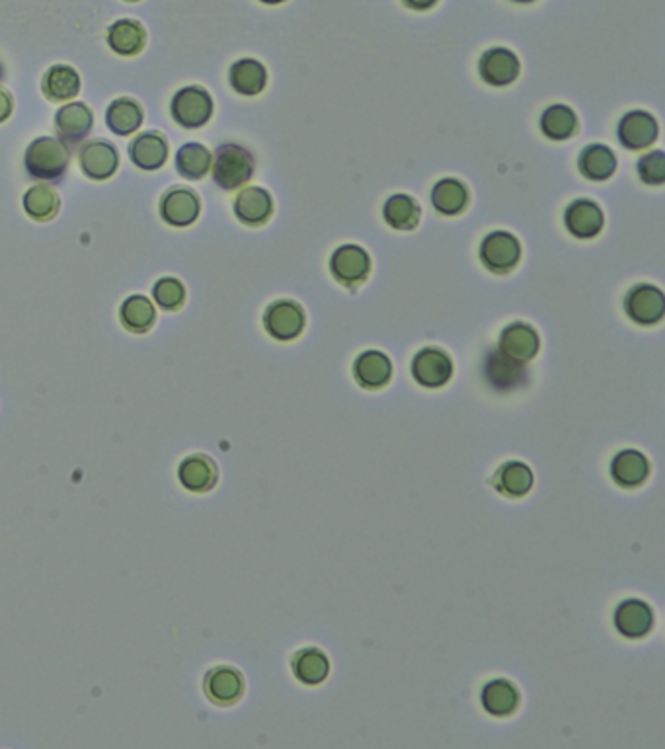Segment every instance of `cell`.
I'll list each match as a JSON object with an SVG mask.
<instances>
[{"mask_svg":"<svg viewBox=\"0 0 665 749\" xmlns=\"http://www.w3.org/2000/svg\"><path fill=\"white\" fill-rule=\"evenodd\" d=\"M484 375H486V379L490 381L492 387H496L500 391H509V389H515L517 385H521L525 381L527 373L523 369V363L511 359L502 352H494V354L488 355V359H486Z\"/></svg>","mask_w":665,"mask_h":749,"instance_id":"cell-25","label":"cell"},{"mask_svg":"<svg viewBox=\"0 0 665 749\" xmlns=\"http://www.w3.org/2000/svg\"><path fill=\"white\" fill-rule=\"evenodd\" d=\"M478 69H480V77L486 80L488 84L506 86V84H511L513 80L517 79L519 61L509 49L494 47V49H488L482 55V59L478 63Z\"/></svg>","mask_w":665,"mask_h":749,"instance_id":"cell-17","label":"cell"},{"mask_svg":"<svg viewBox=\"0 0 665 749\" xmlns=\"http://www.w3.org/2000/svg\"><path fill=\"white\" fill-rule=\"evenodd\" d=\"M260 2H264V4H279V2H283V0H260Z\"/></svg>","mask_w":665,"mask_h":749,"instance_id":"cell-42","label":"cell"},{"mask_svg":"<svg viewBox=\"0 0 665 749\" xmlns=\"http://www.w3.org/2000/svg\"><path fill=\"white\" fill-rule=\"evenodd\" d=\"M229 82L233 90L242 96H256L266 88L268 73L256 59H240L229 71Z\"/></svg>","mask_w":665,"mask_h":749,"instance_id":"cell-28","label":"cell"},{"mask_svg":"<svg viewBox=\"0 0 665 749\" xmlns=\"http://www.w3.org/2000/svg\"><path fill=\"white\" fill-rule=\"evenodd\" d=\"M564 223L574 237L593 238L603 229V211L589 199H578L566 209Z\"/></svg>","mask_w":665,"mask_h":749,"instance_id":"cell-20","label":"cell"},{"mask_svg":"<svg viewBox=\"0 0 665 749\" xmlns=\"http://www.w3.org/2000/svg\"><path fill=\"white\" fill-rule=\"evenodd\" d=\"M539 348H541L539 334L535 332L533 326L525 322H513L500 334L498 352L508 355L519 363L531 361L535 355L539 354Z\"/></svg>","mask_w":665,"mask_h":749,"instance_id":"cell-11","label":"cell"},{"mask_svg":"<svg viewBox=\"0 0 665 749\" xmlns=\"http://www.w3.org/2000/svg\"><path fill=\"white\" fill-rule=\"evenodd\" d=\"M513 2H521V4H525V2H533V0H513Z\"/></svg>","mask_w":665,"mask_h":749,"instance_id":"cell-44","label":"cell"},{"mask_svg":"<svg viewBox=\"0 0 665 749\" xmlns=\"http://www.w3.org/2000/svg\"><path fill=\"white\" fill-rule=\"evenodd\" d=\"M467 188L453 178L441 180L431 190V203L443 215H457L467 207Z\"/></svg>","mask_w":665,"mask_h":749,"instance_id":"cell-36","label":"cell"},{"mask_svg":"<svg viewBox=\"0 0 665 749\" xmlns=\"http://www.w3.org/2000/svg\"><path fill=\"white\" fill-rule=\"evenodd\" d=\"M24 211L34 221H51L61 209V198L49 184H36L24 194Z\"/></svg>","mask_w":665,"mask_h":749,"instance_id":"cell-30","label":"cell"},{"mask_svg":"<svg viewBox=\"0 0 665 749\" xmlns=\"http://www.w3.org/2000/svg\"><path fill=\"white\" fill-rule=\"evenodd\" d=\"M412 375L416 383L426 389H439L449 383L453 375V363L449 355L437 348H426L418 352L412 361Z\"/></svg>","mask_w":665,"mask_h":749,"instance_id":"cell-9","label":"cell"},{"mask_svg":"<svg viewBox=\"0 0 665 749\" xmlns=\"http://www.w3.org/2000/svg\"><path fill=\"white\" fill-rule=\"evenodd\" d=\"M353 375L363 389H383L391 381V359L381 352H365L355 359Z\"/></svg>","mask_w":665,"mask_h":749,"instance_id":"cell-19","label":"cell"},{"mask_svg":"<svg viewBox=\"0 0 665 749\" xmlns=\"http://www.w3.org/2000/svg\"><path fill=\"white\" fill-rule=\"evenodd\" d=\"M650 474V463L644 453L636 449H626L615 455L611 463V476L623 488H636L644 484Z\"/></svg>","mask_w":665,"mask_h":749,"instance_id":"cell-24","label":"cell"},{"mask_svg":"<svg viewBox=\"0 0 665 749\" xmlns=\"http://www.w3.org/2000/svg\"><path fill=\"white\" fill-rule=\"evenodd\" d=\"M178 478L186 490L203 494L217 484V465L205 455H192L182 461Z\"/></svg>","mask_w":665,"mask_h":749,"instance_id":"cell-23","label":"cell"},{"mask_svg":"<svg viewBox=\"0 0 665 749\" xmlns=\"http://www.w3.org/2000/svg\"><path fill=\"white\" fill-rule=\"evenodd\" d=\"M385 221L396 231H412L420 223V207L416 199L404 194L392 196L383 207Z\"/></svg>","mask_w":665,"mask_h":749,"instance_id":"cell-35","label":"cell"},{"mask_svg":"<svg viewBox=\"0 0 665 749\" xmlns=\"http://www.w3.org/2000/svg\"><path fill=\"white\" fill-rule=\"evenodd\" d=\"M121 324L135 334H145L153 328L157 320V309L145 295H131L121 303L119 309Z\"/></svg>","mask_w":665,"mask_h":749,"instance_id":"cell-27","label":"cell"},{"mask_svg":"<svg viewBox=\"0 0 665 749\" xmlns=\"http://www.w3.org/2000/svg\"><path fill=\"white\" fill-rule=\"evenodd\" d=\"M236 219L244 225H250V227H258V225H264L272 211H274V201L268 190L260 188V186H250V188H244L235 199Z\"/></svg>","mask_w":665,"mask_h":749,"instance_id":"cell-14","label":"cell"},{"mask_svg":"<svg viewBox=\"0 0 665 749\" xmlns=\"http://www.w3.org/2000/svg\"><path fill=\"white\" fill-rule=\"evenodd\" d=\"M201 213V201L194 190L184 186L170 188L160 199V217L166 225L184 229L194 225Z\"/></svg>","mask_w":665,"mask_h":749,"instance_id":"cell-5","label":"cell"},{"mask_svg":"<svg viewBox=\"0 0 665 749\" xmlns=\"http://www.w3.org/2000/svg\"><path fill=\"white\" fill-rule=\"evenodd\" d=\"M519 258H521L519 240L509 233H504V231L490 233L482 240L480 260L490 272H496V274L511 272L517 266Z\"/></svg>","mask_w":665,"mask_h":749,"instance_id":"cell-7","label":"cell"},{"mask_svg":"<svg viewBox=\"0 0 665 749\" xmlns=\"http://www.w3.org/2000/svg\"><path fill=\"white\" fill-rule=\"evenodd\" d=\"M541 129L552 141H564L576 131V116L566 106H550L541 118Z\"/></svg>","mask_w":665,"mask_h":749,"instance_id":"cell-37","label":"cell"},{"mask_svg":"<svg viewBox=\"0 0 665 749\" xmlns=\"http://www.w3.org/2000/svg\"><path fill=\"white\" fill-rule=\"evenodd\" d=\"M617 168V158L613 155V151L605 145H589L587 149L582 151V157H580V170L582 174L589 178V180H595V182H603L607 178L613 176Z\"/></svg>","mask_w":665,"mask_h":749,"instance_id":"cell-34","label":"cell"},{"mask_svg":"<svg viewBox=\"0 0 665 749\" xmlns=\"http://www.w3.org/2000/svg\"><path fill=\"white\" fill-rule=\"evenodd\" d=\"M71 149L55 137L34 139L24 155V166L30 178L41 182H61L67 176Z\"/></svg>","mask_w":665,"mask_h":749,"instance_id":"cell-1","label":"cell"},{"mask_svg":"<svg viewBox=\"0 0 665 749\" xmlns=\"http://www.w3.org/2000/svg\"><path fill=\"white\" fill-rule=\"evenodd\" d=\"M619 141L630 151H640L650 147L658 137V123L650 114L642 110L628 112L619 123Z\"/></svg>","mask_w":665,"mask_h":749,"instance_id":"cell-16","label":"cell"},{"mask_svg":"<svg viewBox=\"0 0 665 749\" xmlns=\"http://www.w3.org/2000/svg\"><path fill=\"white\" fill-rule=\"evenodd\" d=\"M92 125L94 114L84 102L65 104L55 114V131L59 135V141H63L69 149H77L80 143L86 141Z\"/></svg>","mask_w":665,"mask_h":749,"instance_id":"cell-6","label":"cell"},{"mask_svg":"<svg viewBox=\"0 0 665 749\" xmlns=\"http://www.w3.org/2000/svg\"><path fill=\"white\" fill-rule=\"evenodd\" d=\"M494 486L509 498H523L533 488V471L519 461H509L494 476Z\"/></svg>","mask_w":665,"mask_h":749,"instance_id":"cell-31","label":"cell"},{"mask_svg":"<svg viewBox=\"0 0 665 749\" xmlns=\"http://www.w3.org/2000/svg\"><path fill=\"white\" fill-rule=\"evenodd\" d=\"M480 701H482V707L488 714L504 718V716L513 714L517 709L519 693H517L515 685L509 683L506 679H494L482 689Z\"/></svg>","mask_w":665,"mask_h":749,"instance_id":"cell-29","label":"cell"},{"mask_svg":"<svg viewBox=\"0 0 665 749\" xmlns=\"http://www.w3.org/2000/svg\"><path fill=\"white\" fill-rule=\"evenodd\" d=\"M82 80L80 75L69 65H53L45 71L41 79V90L43 96L49 102H69L80 92Z\"/></svg>","mask_w":665,"mask_h":749,"instance_id":"cell-18","label":"cell"},{"mask_svg":"<svg viewBox=\"0 0 665 749\" xmlns=\"http://www.w3.org/2000/svg\"><path fill=\"white\" fill-rule=\"evenodd\" d=\"M330 270H332V276L342 281L344 285H355L369 274L371 260L363 248L346 244V246H340L332 254Z\"/></svg>","mask_w":665,"mask_h":749,"instance_id":"cell-13","label":"cell"},{"mask_svg":"<svg viewBox=\"0 0 665 749\" xmlns=\"http://www.w3.org/2000/svg\"><path fill=\"white\" fill-rule=\"evenodd\" d=\"M108 45L121 57H135L147 45V32L141 22L123 18L108 28Z\"/></svg>","mask_w":665,"mask_h":749,"instance_id":"cell-21","label":"cell"},{"mask_svg":"<svg viewBox=\"0 0 665 749\" xmlns=\"http://www.w3.org/2000/svg\"><path fill=\"white\" fill-rule=\"evenodd\" d=\"M168 153V139L160 131H143L129 145L131 162L145 172L162 168L168 160Z\"/></svg>","mask_w":665,"mask_h":749,"instance_id":"cell-12","label":"cell"},{"mask_svg":"<svg viewBox=\"0 0 665 749\" xmlns=\"http://www.w3.org/2000/svg\"><path fill=\"white\" fill-rule=\"evenodd\" d=\"M264 326L275 340L289 342L303 332L305 313L293 301H275L264 315Z\"/></svg>","mask_w":665,"mask_h":749,"instance_id":"cell-8","label":"cell"},{"mask_svg":"<svg viewBox=\"0 0 665 749\" xmlns=\"http://www.w3.org/2000/svg\"><path fill=\"white\" fill-rule=\"evenodd\" d=\"M127 2H139V0H127Z\"/></svg>","mask_w":665,"mask_h":749,"instance_id":"cell-45","label":"cell"},{"mask_svg":"<svg viewBox=\"0 0 665 749\" xmlns=\"http://www.w3.org/2000/svg\"><path fill=\"white\" fill-rule=\"evenodd\" d=\"M143 119L145 112L133 98H118L106 110V125L119 137L133 135L143 125Z\"/></svg>","mask_w":665,"mask_h":749,"instance_id":"cell-26","label":"cell"},{"mask_svg":"<svg viewBox=\"0 0 665 749\" xmlns=\"http://www.w3.org/2000/svg\"><path fill=\"white\" fill-rule=\"evenodd\" d=\"M615 627L625 638L638 640L654 627V613L640 599H626L615 611Z\"/></svg>","mask_w":665,"mask_h":749,"instance_id":"cell-15","label":"cell"},{"mask_svg":"<svg viewBox=\"0 0 665 749\" xmlns=\"http://www.w3.org/2000/svg\"><path fill=\"white\" fill-rule=\"evenodd\" d=\"M2 77H4V67L0 65V80H2Z\"/></svg>","mask_w":665,"mask_h":749,"instance_id":"cell-43","label":"cell"},{"mask_svg":"<svg viewBox=\"0 0 665 749\" xmlns=\"http://www.w3.org/2000/svg\"><path fill=\"white\" fill-rule=\"evenodd\" d=\"M213 155L199 143H186L176 153V170L186 180H201L211 170Z\"/></svg>","mask_w":665,"mask_h":749,"instance_id":"cell-32","label":"cell"},{"mask_svg":"<svg viewBox=\"0 0 665 749\" xmlns=\"http://www.w3.org/2000/svg\"><path fill=\"white\" fill-rule=\"evenodd\" d=\"M153 299L162 311H178L186 301V287L178 277H162L153 287Z\"/></svg>","mask_w":665,"mask_h":749,"instance_id":"cell-38","label":"cell"},{"mask_svg":"<svg viewBox=\"0 0 665 749\" xmlns=\"http://www.w3.org/2000/svg\"><path fill=\"white\" fill-rule=\"evenodd\" d=\"M170 116L184 129H199L213 116V98L201 86L180 88L170 102Z\"/></svg>","mask_w":665,"mask_h":749,"instance_id":"cell-3","label":"cell"},{"mask_svg":"<svg viewBox=\"0 0 665 749\" xmlns=\"http://www.w3.org/2000/svg\"><path fill=\"white\" fill-rule=\"evenodd\" d=\"M12 110H14V100H12L10 92L0 86V123H4L6 119L12 116Z\"/></svg>","mask_w":665,"mask_h":749,"instance_id":"cell-40","label":"cell"},{"mask_svg":"<svg viewBox=\"0 0 665 749\" xmlns=\"http://www.w3.org/2000/svg\"><path fill=\"white\" fill-rule=\"evenodd\" d=\"M638 174L644 184L660 186L665 182V157L662 151H654L638 162Z\"/></svg>","mask_w":665,"mask_h":749,"instance_id":"cell-39","label":"cell"},{"mask_svg":"<svg viewBox=\"0 0 665 749\" xmlns=\"http://www.w3.org/2000/svg\"><path fill=\"white\" fill-rule=\"evenodd\" d=\"M330 662L318 648H305L293 658V673L305 685H318L328 677Z\"/></svg>","mask_w":665,"mask_h":749,"instance_id":"cell-33","label":"cell"},{"mask_svg":"<svg viewBox=\"0 0 665 749\" xmlns=\"http://www.w3.org/2000/svg\"><path fill=\"white\" fill-rule=\"evenodd\" d=\"M435 2L437 0H404V4L414 10H428L431 6H435Z\"/></svg>","mask_w":665,"mask_h":749,"instance_id":"cell-41","label":"cell"},{"mask_svg":"<svg viewBox=\"0 0 665 749\" xmlns=\"http://www.w3.org/2000/svg\"><path fill=\"white\" fill-rule=\"evenodd\" d=\"M82 174L94 182H104L118 172L119 153L114 143L106 139L86 141L79 149Z\"/></svg>","mask_w":665,"mask_h":749,"instance_id":"cell-4","label":"cell"},{"mask_svg":"<svg viewBox=\"0 0 665 749\" xmlns=\"http://www.w3.org/2000/svg\"><path fill=\"white\" fill-rule=\"evenodd\" d=\"M205 693L217 705H233L244 693L242 675L233 668H215L205 677Z\"/></svg>","mask_w":665,"mask_h":749,"instance_id":"cell-22","label":"cell"},{"mask_svg":"<svg viewBox=\"0 0 665 749\" xmlns=\"http://www.w3.org/2000/svg\"><path fill=\"white\" fill-rule=\"evenodd\" d=\"M211 166H213L215 184L225 192H233L236 188H242L254 176V157L250 155L248 149L235 143L221 145L215 151Z\"/></svg>","mask_w":665,"mask_h":749,"instance_id":"cell-2","label":"cell"},{"mask_svg":"<svg viewBox=\"0 0 665 749\" xmlns=\"http://www.w3.org/2000/svg\"><path fill=\"white\" fill-rule=\"evenodd\" d=\"M625 309L626 315L636 324H656L664 318V293L652 285H638L626 295Z\"/></svg>","mask_w":665,"mask_h":749,"instance_id":"cell-10","label":"cell"}]
</instances>
